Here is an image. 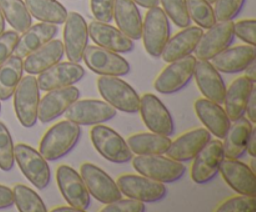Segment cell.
Masks as SVG:
<instances>
[{"label":"cell","mask_w":256,"mask_h":212,"mask_svg":"<svg viewBox=\"0 0 256 212\" xmlns=\"http://www.w3.org/2000/svg\"><path fill=\"white\" fill-rule=\"evenodd\" d=\"M224 157L222 141L210 140L194 157L192 166V181L199 185L212 181L219 174L220 165Z\"/></svg>","instance_id":"e0dca14e"},{"label":"cell","mask_w":256,"mask_h":212,"mask_svg":"<svg viewBox=\"0 0 256 212\" xmlns=\"http://www.w3.org/2000/svg\"><path fill=\"white\" fill-rule=\"evenodd\" d=\"M116 185L122 195L142 202H155L164 199L168 189L162 182L144 175L125 174L118 177Z\"/></svg>","instance_id":"8fae6325"},{"label":"cell","mask_w":256,"mask_h":212,"mask_svg":"<svg viewBox=\"0 0 256 212\" xmlns=\"http://www.w3.org/2000/svg\"><path fill=\"white\" fill-rule=\"evenodd\" d=\"M256 21L255 19H245L234 22V36L249 45H255Z\"/></svg>","instance_id":"7bdbcfd3"},{"label":"cell","mask_w":256,"mask_h":212,"mask_svg":"<svg viewBox=\"0 0 256 212\" xmlns=\"http://www.w3.org/2000/svg\"><path fill=\"white\" fill-rule=\"evenodd\" d=\"M132 166L140 175L152 180L169 184L184 176L186 167L182 162L169 156L158 155H138L132 157Z\"/></svg>","instance_id":"3957f363"},{"label":"cell","mask_w":256,"mask_h":212,"mask_svg":"<svg viewBox=\"0 0 256 212\" xmlns=\"http://www.w3.org/2000/svg\"><path fill=\"white\" fill-rule=\"evenodd\" d=\"M0 10L10 26L19 34L32 25V17L22 0H0Z\"/></svg>","instance_id":"e575fe53"},{"label":"cell","mask_w":256,"mask_h":212,"mask_svg":"<svg viewBox=\"0 0 256 212\" xmlns=\"http://www.w3.org/2000/svg\"><path fill=\"white\" fill-rule=\"evenodd\" d=\"M132 154L136 155H158L166 154L169 150L172 139L166 135L156 132H138L132 134L126 140Z\"/></svg>","instance_id":"1f68e13d"},{"label":"cell","mask_w":256,"mask_h":212,"mask_svg":"<svg viewBox=\"0 0 256 212\" xmlns=\"http://www.w3.org/2000/svg\"><path fill=\"white\" fill-rule=\"evenodd\" d=\"M212 140V134L206 127H198L189 130L180 135L179 137L172 141L169 150L166 151L168 156L176 161L185 162L192 160L200 150Z\"/></svg>","instance_id":"7402d4cb"},{"label":"cell","mask_w":256,"mask_h":212,"mask_svg":"<svg viewBox=\"0 0 256 212\" xmlns=\"http://www.w3.org/2000/svg\"><path fill=\"white\" fill-rule=\"evenodd\" d=\"M90 139L95 150L110 162L125 164L132 159L134 154L130 150L126 140L119 132L106 125H92Z\"/></svg>","instance_id":"277c9868"},{"label":"cell","mask_w":256,"mask_h":212,"mask_svg":"<svg viewBox=\"0 0 256 212\" xmlns=\"http://www.w3.org/2000/svg\"><path fill=\"white\" fill-rule=\"evenodd\" d=\"M14 205V194L10 187L0 185V210L8 209Z\"/></svg>","instance_id":"bcb514c9"},{"label":"cell","mask_w":256,"mask_h":212,"mask_svg":"<svg viewBox=\"0 0 256 212\" xmlns=\"http://www.w3.org/2000/svg\"><path fill=\"white\" fill-rule=\"evenodd\" d=\"M219 172H222V179L238 194L249 196L256 195V175L248 164L239 159L224 157Z\"/></svg>","instance_id":"ffe728a7"},{"label":"cell","mask_w":256,"mask_h":212,"mask_svg":"<svg viewBox=\"0 0 256 212\" xmlns=\"http://www.w3.org/2000/svg\"><path fill=\"white\" fill-rule=\"evenodd\" d=\"M85 76V69L79 62L59 61L39 74L38 85L42 91H50L60 87L72 86Z\"/></svg>","instance_id":"d6986e66"},{"label":"cell","mask_w":256,"mask_h":212,"mask_svg":"<svg viewBox=\"0 0 256 212\" xmlns=\"http://www.w3.org/2000/svg\"><path fill=\"white\" fill-rule=\"evenodd\" d=\"M62 56L64 44L62 40L52 39L22 59L24 71L30 75H39L52 65L62 61Z\"/></svg>","instance_id":"484cf974"},{"label":"cell","mask_w":256,"mask_h":212,"mask_svg":"<svg viewBox=\"0 0 256 212\" xmlns=\"http://www.w3.org/2000/svg\"><path fill=\"white\" fill-rule=\"evenodd\" d=\"M170 37L169 17L159 6L149 9L142 20V39L148 54L152 57H160Z\"/></svg>","instance_id":"8992f818"},{"label":"cell","mask_w":256,"mask_h":212,"mask_svg":"<svg viewBox=\"0 0 256 212\" xmlns=\"http://www.w3.org/2000/svg\"><path fill=\"white\" fill-rule=\"evenodd\" d=\"M88 29H89V39H92L94 44L119 54H125L134 50V40L128 37L124 32L115 26H112L109 22L95 20L88 25Z\"/></svg>","instance_id":"44dd1931"},{"label":"cell","mask_w":256,"mask_h":212,"mask_svg":"<svg viewBox=\"0 0 256 212\" xmlns=\"http://www.w3.org/2000/svg\"><path fill=\"white\" fill-rule=\"evenodd\" d=\"M52 212H82V211L78 209H75V207L72 206V205H68V206L54 207V209L52 210Z\"/></svg>","instance_id":"816d5d0a"},{"label":"cell","mask_w":256,"mask_h":212,"mask_svg":"<svg viewBox=\"0 0 256 212\" xmlns=\"http://www.w3.org/2000/svg\"><path fill=\"white\" fill-rule=\"evenodd\" d=\"M145 210H146L145 202L128 197V199H119L105 204L100 212H144Z\"/></svg>","instance_id":"b9f144b4"},{"label":"cell","mask_w":256,"mask_h":212,"mask_svg":"<svg viewBox=\"0 0 256 212\" xmlns=\"http://www.w3.org/2000/svg\"><path fill=\"white\" fill-rule=\"evenodd\" d=\"M246 0H215L214 14L216 21L234 20L242 11Z\"/></svg>","instance_id":"60d3db41"},{"label":"cell","mask_w":256,"mask_h":212,"mask_svg":"<svg viewBox=\"0 0 256 212\" xmlns=\"http://www.w3.org/2000/svg\"><path fill=\"white\" fill-rule=\"evenodd\" d=\"M24 74L22 57L12 54L0 65V101H6L14 94Z\"/></svg>","instance_id":"836d02e7"},{"label":"cell","mask_w":256,"mask_h":212,"mask_svg":"<svg viewBox=\"0 0 256 212\" xmlns=\"http://www.w3.org/2000/svg\"><path fill=\"white\" fill-rule=\"evenodd\" d=\"M112 19L118 29L132 40L142 39V17L132 0H115Z\"/></svg>","instance_id":"f1b7e54d"},{"label":"cell","mask_w":256,"mask_h":212,"mask_svg":"<svg viewBox=\"0 0 256 212\" xmlns=\"http://www.w3.org/2000/svg\"><path fill=\"white\" fill-rule=\"evenodd\" d=\"M80 175L89 190L90 196L95 197L102 204H109L122 199V194L118 187L116 181L102 167L92 162H84L80 166Z\"/></svg>","instance_id":"4fadbf2b"},{"label":"cell","mask_w":256,"mask_h":212,"mask_svg":"<svg viewBox=\"0 0 256 212\" xmlns=\"http://www.w3.org/2000/svg\"><path fill=\"white\" fill-rule=\"evenodd\" d=\"M206 1H208V2H210V4L212 5V4H214V2H215V0H206Z\"/></svg>","instance_id":"db71d44e"},{"label":"cell","mask_w":256,"mask_h":212,"mask_svg":"<svg viewBox=\"0 0 256 212\" xmlns=\"http://www.w3.org/2000/svg\"><path fill=\"white\" fill-rule=\"evenodd\" d=\"M195 64L196 57L192 55L169 62V65L158 75L154 82L155 90L160 94L170 95L184 89L194 76Z\"/></svg>","instance_id":"ba28073f"},{"label":"cell","mask_w":256,"mask_h":212,"mask_svg":"<svg viewBox=\"0 0 256 212\" xmlns=\"http://www.w3.org/2000/svg\"><path fill=\"white\" fill-rule=\"evenodd\" d=\"M58 32H59L58 25L42 21L32 25L29 29L22 32V36H19V41H18L16 47L14 50V55L24 59L30 52L35 51L40 46L46 44L48 41L54 39Z\"/></svg>","instance_id":"f546056e"},{"label":"cell","mask_w":256,"mask_h":212,"mask_svg":"<svg viewBox=\"0 0 256 212\" xmlns=\"http://www.w3.org/2000/svg\"><path fill=\"white\" fill-rule=\"evenodd\" d=\"M255 45H238L228 47L224 51L212 57L210 62L219 72L224 74H236L242 72L255 60Z\"/></svg>","instance_id":"cb8c5ba5"},{"label":"cell","mask_w":256,"mask_h":212,"mask_svg":"<svg viewBox=\"0 0 256 212\" xmlns=\"http://www.w3.org/2000/svg\"><path fill=\"white\" fill-rule=\"evenodd\" d=\"M136 5L145 7V9H152V7L159 6L160 0H132Z\"/></svg>","instance_id":"681fc988"},{"label":"cell","mask_w":256,"mask_h":212,"mask_svg":"<svg viewBox=\"0 0 256 212\" xmlns=\"http://www.w3.org/2000/svg\"><path fill=\"white\" fill-rule=\"evenodd\" d=\"M56 182L68 204L82 212L89 209L92 196L80 172L69 165H60L56 169Z\"/></svg>","instance_id":"7c38bea8"},{"label":"cell","mask_w":256,"mask_h":212,"mask_svg":"<svg viewBox=\"0 0 256 212\" xmlns=\"http://www.w3.org/2000/svg\"><path fill=\"white\" fill-rule=\"evenodd\" d=\"M0 111H2V101H0Z\"/></svg>","instance_id":"11a10c76"},{"label":"cell","mask_w":256,"mask_h":212,"mask_svg":"<svg viewBox=\"0 0 256 212\" xmlns=\"http://www.w3.org/2000/svg\"><path fill=\"white\" fill-rule=\"evenodd\" d=\"M64 24L65 26L62 31L64 54H66L69 61L80 62L89 42V29L86 21L82 15L72 11L68 14Z\"/></svg>","instance_id":"2e32d148"},{"label":"cell","mask_w":256,"mask_h":212,"mask_svg":"<svg viewBox=\"0 0 256 212\" xmlns=\"http://www.w3.org/2000/svg\"><path fill=\"white\" fill-rule=\"evenodd\" d=\"M194 106L200 121L209 130L210 134L216 136L218 139H224L232 121L222 104L212 101L206 97H200L195 101Z\"/></svg>","instance_id":"d4e9b609"},{"label":"cell","mask_w":256,"mask_h":212,"mask_svg":"<svg viewBox=\"0 0 256 212\" xmlns=\"http://www.w3.org/2000/svg\"><path fill=\"white\" fill-rule=\"evenodd\" d=\"M218 212H255L256 202L255 196L240 195L230 197L216 207Z\"/></svg>","instance_id":"ab89813d"},{"label":"cell","mask_w":256,"mask_h":212,"mask_svg":"<svg viewBox=\"0 0 256 212\" xmlns=\"http://www.w3.org/2000/svg\"><path fill=\"white\" fill-rule=\"evenodd\" d=\"M100 95L112 107L126 114L139 111L140 96L136 90L119 76L100 75L96 81Z\"/></svg>","instance_id":"7a4b0ae2"},{"label":"cell","mask_w":256,"mask_h":212,"mask_svg":"<svg viewBox=\"0 0 256 212\" xmlns=\"http://www.w3.org/2000/svg\"><path fill=\"white\" fill-rule=\"evenodd\" d=\"M24 2L32 17L42 22L62 25L69 14L64 5L58 0H25Z\"/></svg>","instance_id":"d6a6232c"},{"label":"cell","mask_w":256,"mask_h":212,"mask_svg":"<svg viewBox=\"0 0 256 212\" xmlns=\"http://www.w3.org/2000/svg\"><path fill=\"white\" fill-rule=\"evenodd\" d=\"M14 204L20 212H46V205L42 197L26 185L18 184L12 189Z\"/></svg>","instance_id":"d590c367"},{"label":"cell","mask_w":256,"mask_h":212,"mask_svg":"<svg viewBox=\"0 0 256 212\" xmlns=\"http://www.w3.org/2000/svg\"><path fill=\"white\" fill-rule=\"evenodd\" d=\"M254 86L255 82H252L248 77L240 76L235 79L228 87L222 104H224L225 112L229 116L230 121H235L244 116L248 100Z\"/></svg>","instance_id":"83f0119b"},{"label":"cell","mask_w":256,"mask_h":212,"mask_svg":"<svg viewBox=\"0 0 256 212\" xmlns=\"http://www.w3.org/2000/svg\"><path fill=\"white\" fill-rule=\"evenodd\" d=\"M232 122L234 124L230 125L222 142L224 156L228 159H240L246 152L248 141L255 126L244 116Z\"/></svg>","instance_id":"4dcf8cb0"},{"label":"cell","mask_w":256,"mask_h":212,"mask_svg":"<svg viewBox=\"0 0 256 212\" xmlns=\"http://www.w3.org/2000/svg\"><path fill=\"white\" fill-rule=\"evenodd\" d=\"M5 31V17L2 15V10H0V35Z\"/></svg>","instance_id":"f5cc1de1"},{"label":"cell","mask_w":256,"mask_h":212,"mask_svg":"<svg viewBox=\"0 0 256 212\" xmlns=\"http://www.w3.org/2000/svg\"><path fill=\"white\" fill-rule=\"evenodd\" d=\"M194 76L199 90L206 99L222 104L226 92V85L220 72L212 66L209 60H196Z\"/></svg>","instance_id":"603a6c76"},{"label":"cell","mask_w":256,"mask_h":212,"mask_svg":"<svg viewBox=\"0 0 256 212\" xmlns=\"http://www.w3.org/2000/svg\"><path fill=\"white\" fill-rule=\"evenodd\" d=\"M14 156L18 166L24 176L32 182L36 189H45L50 184L52 171L48 160L30 145L19 142L14 146Z\"/></svg>","instance_id":"5b68a950"},{"label":"cell","mask_w":256,"mask_h":212,"mask_svg":"<svg viewBox=\"0 0 256 212\" xmlns=\"http://www.w3.org/2000/svg\"><path fill=\"white\" fill-rule=\"evenodd\" d=\"M115 0H90L92 12L98 21L110 22L112 20Z\"/></svg>","instance_id":"ee69618b"},{"label":"cell","mask_w":256,"mask_h":212,"mask_svg":"<svg viewBox=\"0 0 256 212\" xmlns=\"http://www.w3.org/2000/svg\"><path fill=\"white\" fill-rule=\"evenodd\" d=\"M82 126L70 120L52 125L40 140L39 152L48 161H56L66 156L79 141Z\"/></svg>","instance_id":"6da1fadb"},{"label":"cell","mask_w":256,"mask_h":212,"mask_svg":"<svg viewBox=\"0 0 256 212\" xmlns=\"http://www.w3.org/2000/svg\"><path fill=\"white\" fill-rule=\"evenodd\" d=\"M189 16L202 29H209L216 22L214 7L206 0H186Z\"/></svg>","instance_id":"8d00e7d4"},{"label":"cell","mask_w":256,"mask_h":212,"mask_svg":"<svg viewBox=\"0 0 256 212\" xmlns=\"http://www.w3.org/2000/svg\"><path fill=\"white\" fill-rule=\"evenodd\" d=\"M202 34H204V29H202L200 26L184 27L182 31L169 37L160 57H162V60L169 64L175 60L192 55Z\"/></svg>","instance_id":"4316f807"},{"label":"cell","mask_w":256,"mask_h":212,"mask_svg":"<svg viewBox=\"0 0 256 212\" xmlns=\"http://www.w3.org/2000/svg\"><path fill=\"white\" fill-rule=\"evenodd\" d=\"M246 152L252 157H255V155H256V130H255V127H254V130H252V135H250L249 141H248Z\"/></svg>","instance_id":"c3c4849f"},{"label":"cell","mask_w":256,"mask_h":212,"mask_svg":"<svg viewBox=\"0 0 256 212\" xmlns=\"http://www.w3.org/2000/svg\"><path fill=\"white\" fill-rule=\"evenodd\" d=\"M14 142L12 134L4 122L0 121V169L10 171L15 165Z\"/></svg>","instance_id":"f35d334b"},{"label":"cell","mask_w":256,"mask_h":212,"mask_svg":"<svg viewBox=\"0 0 256 212\" xmlns=\"http://www.w3.org/2000/svg\"><path fill=\"white\" fill-rule=\"evenodd\" d=\"M14 110L18 120L24 127H32L38 121L40 87L34 75L22 76L14 94Z\"/></svg>","instance_id":"52a82bcc"},{"label":"cell","mask_w":256,"mask_h":212,"mask_svg":"<svg viewBox=\"0 0 256 212\" xmlns=\"http://www.w3.org/2000/svg\"><path fill=\"white\" fill-rule=\"evenodd\" d=\"M160 2L165 14L176 26L182 29L190 26L192 19L188 12L186 0H160Z\"/></svg>","instance_id":"74e56055"},{"label":"cell","mask_w":256,"mask_h":212,"mask_svg":"<svg viewBox=\"0 0 256 212\" xmlns=\"http://www.w3.org/2000/svg\"><path fill=\"white\" fill-rule=\"evenodd\" d=\"M245 71V77H248L249 80H252V82H256V64L255 60L244 70Z\"/></svg>","instance_id":"f907efd6"},{"label":"cell","mask_w":256,"mask_h":212,"mask_svg":"<svg viewBox=\"0 0 256 212\" xmlns=\"http://www.w3.org/2000/svg\"><path fill=\"white\" fill-rule=\"evenodd\" d=\"M245 114H246V119L249 120L252 124L255 125L256 122V86L252 87V91L250 94L249 100H248L246 109H245Z\"/></svg>","instance_id":"7dc6e473"},{"label":"cell","mask_w":256,"mask_h":212,"mask_svg":"<svg viewBox=\"0 0 256 212\" xmlns=\"http://www.w3.org/2000/svg\"><path fill=\"white\" fill-rule=\"evenodd\" d=\"M80 91L75 86H65L46 91V94L40 99L38 109V120L42 124L52 122L65 114L70 105L79 100Z\"/></svg>","instance_id":"ac0fdd59"},{"label":"cell","mask_w":256,"mask_h":212,"mask_svg":"<svg viewBox=\"0 0 256 212\" xmlns=\"http://www.w3.org/2000/svg\"><path fill=\"white\" fill-rule=\"evenodd\" d=\"M19 32L15 30H8L0 35V65L14 54V50L19 41Z\"/></svg>","instance_id":"f6af8a7d"},{"label":"cell","mask_w":256,"mask_h":212,"mask_svg":"<svg viewBox=\"0 0 256 212\" xmlns=\"http://www.w3.org/2000/svg\"><path fill=\"white\" fill-rule=\"evenodd\" d=\"M85 65L98 75L124 76L129 74L130 64L119 52L112 51L99 45H88L82 55Z\"/></svg>","instance_id":"9c48e42d"},{"label":"cell","mask_w":256,"mask_h":212,"mask_svg":"<svg viewBox=\"0 0 256 212\" xmlns=\"http://www.w3.org/2000/svg\"><path fill=\"white\" fill-rule=\"evenodd\" d=\"M118 110L105 100L84 99L76 100L65 111L66 119L80 126H92L104 124L116 116Z\"/></svg>","instance_id":"30bf717a"},{"label":"cell","mask_w":256,"mask_h":212,"mask_svg":"<svg viewBox=\"0 0 256 212\" xmlns=\"http://www.w3.org/2000/svg\"><path fill=\"white\" fill-rule=\"evenodd\" d=\"M139 111L142 121L150 131L166 136L174 134L175 125L172 114L156 95H142L140 97Z\"/></svg>","instance_id":"9a60e30c"},{"label":"cell","mask_w":256,"mask_h":212,"mask_svg":"<svg viewBox=\"0 0 256 212\" xmlns=\"http://www.w3.org/2000/svg\"><path fill=\"white\" fill-rule=\"evenodd\" d=\"M234 21H216L202 34L194 50L196 60H212L234 41Z\"/></svg>","instance_id":"5bb4252c"}]
</instances>
